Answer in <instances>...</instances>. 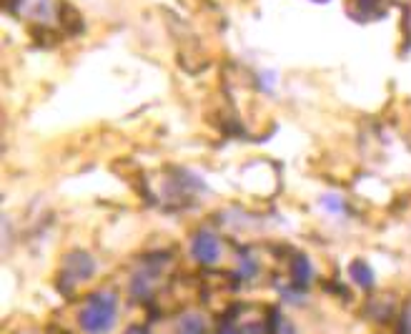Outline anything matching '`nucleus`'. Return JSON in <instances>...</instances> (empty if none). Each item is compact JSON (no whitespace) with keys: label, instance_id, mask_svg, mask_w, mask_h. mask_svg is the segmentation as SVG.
<instances>
[{"label":"nucleus","instance_id":"nucleus-1","mask_svg":"<svg viewBox=\"0 0 411 334\" xmlns=\"http://www.w3.org/2000/svg\"><path fill=\"white\" fill-rule=\"evenodd\" d=\"M116 322V294L100 292L88 297L83 312H80V327L88 334H105Z\"/></svg>","mask_w":411,"mask_h":334},{"label":"nucleus","instance_id":"nucleus-2","mask_svg":"<svg viewBox=\"0 0 411 334\" xmlns=\"http://www.w3.org/2000/svg\"><path fill=\"white\" fill-rule=\"evenodd\" d=\"M93 272H96V262L91 259V254H85V251H71V254L66 256V262H63V282H68V284L83 282Z\"/></svg>","mask_w":411,"mask_h":334},{"label":"nucleus","instance_id":"nucleus-3","mask_svg":"<svg viewBox=\"0 0 411 334\" xmlns=\"http://www.w3.org/2000/svg\"><path fill=\"white\" fill-rule=\"evenodd\" d=\"M191 254L201 264H216L218 256H221V242L211 231H201V234H196L193 244H191Z\"/></svg>","mask_w":411,"mask_h":334},{"label":"nucleus","instance_id":"nucleus-4","mask_svg":"<svg viewBox=\"0 0 411 334\" xmlns=\"http://www.w3.org/2000/svg\"><path fill=\"white\" fill-rule=\"evenodd\" d=\"M311 262H308L306 256H296V262L291 264V276H294V284L296 287H306L311 282Z\"/></svg>","mask_w":411,"mask_h":334},{"label":"nucleus","instance_id":"nucleus-5","mask_svg":"<svg viewBox=\"0 0 411 334\" xmlns=\"http://www.w3.org/2000/svg\"><path fill=\"white\" fill-rule=\"evenodd\" d=\"M349 274H351V279L359 287H364V289H371L374 287V272H371V267L366 262H353L351 264V269H349Z\"/></svg>","mask_w":411,"mask_h":334},{"label":"nucleus","instance_id":"nucleus-6","mask_svg":"<svg viewBox=\"0 0 411 334\" xmlns=\"http://www.w3.org/2000/svg\"><path fill=\"white\" fill-rule=\"evenodd\" d=\"M178 334H206V322L198 315H186L178 324Z\"/></svg>","mask_w":411,"mask_h":334},{"label":"nucleus","instance_id":"nucleus-7","mask_svg":"<svg viewBox=\"0 0 411 334\" xmlns=\"http://www.w3.org/2000/svg\"><path fill=\"white\" fill-rule=\"evenodd\" d=\"M321 206L329 209L331 214H341V211H344V199L336 197V194H329V197L321 199Z\"/></svg>","mask_w":411,"mask_h":334},{"label":"nucleus","instance_id":"nucleus-8","mask_svg":"<svg viewBox=\"0 0 411 334\" xmlns=\"http://www.w3.org/2000/svg\"><path fill=\"white\" fill-rule=\"evenodd\" d=\"M274 334H296L294 327H291V322L286 317L274 315Z\"/></svg>","mask_w":411,"mask_h":334},{"label":"nucleus","instance_id":"nucleus-9","mask_svg":"<svg viewBox=\"0 0 411 334\" xmlns=\"http://www.w3.org/2000/svg\"><path fill=\"white\" fill-rule=\"evenodd\" d=\"M256 272V264L251 259H243L241 262V276H251Z\"/></svg>","mask_w":411,"mask_h":334},{"label":"nucleus","instance_id":"nucleus-10","mask_svg":"<svg viewBox=\"0 0 411 334\" xmlns=\"http://www.w3.org/2000/svg\"><path fill=\"white\" fill-rule=\"evenodd\" d=\"M404 334H411V304L404 312Z\"/></svg>","mask_w":411,"mask_h":334},{"label":"nucleus","instance_id":"nucleus-11","mask_svg":"<svg viewBox=\"0 0 411 334\" xmlns=\"http://www.w3.org/2000/svg\"><path fill=\"white\" fill-rule=\"evenodd\" d=\"M125 334H148V329H143V327H128V329H125Z\"/></svg>","mask_w":411,"mask_h":334},{"label":"nucleus","instance_id":"nucleus-12","mask_svg":"<svg viewBox=\"0 0 411 334\" xmlns=\"http://www.w3.org/2000/svg\"><path fill=\"white\" fill-rule=\"evenodd\" d=\"M218 334H238V332H236L234 327H221L218 329Z\"/></svg>","mask_w":411,"mask_h":334}]
</instances>
